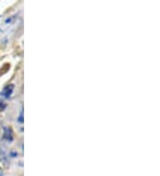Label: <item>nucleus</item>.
I'll return each instance as SVG.
<instances>
[{"label":"nucleus","mask_w":160,"mask_h":176,"mask_svg":"<svg viewBox=\"0 0 160 176\" xmlns=\"http://www.w3.org/2000/svg\"><path fill=\"white\" fill-rule=\"evenodd\" d=\"M13 88H14L13 85H10L5 86V87L4 88V90H3V93H2L3 95H4L5 98H9V97L11 96L13 91Z\"/></svg>","instance_id":"nucleus-1"},{"label":"nucleus","mask_w":160,"mask_h":176,"mask_svg":"<svg viewBox=\"0 0 160 176\" xmlns=\"http://www.w3.org/2000/svg\"><path fill=\"white\" fill-rule=\"evenodd\" d=\"M4 137L8 140V141H12L13 140V133L10 128H4Z\"/></svg>","instance_id":"nucleus-2"}]
</instances>
